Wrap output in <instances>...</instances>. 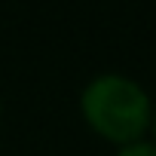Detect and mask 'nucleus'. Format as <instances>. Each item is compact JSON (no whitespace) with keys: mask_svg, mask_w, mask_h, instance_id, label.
Here are the masks:
<instances>
[{"mask_svg":"<svg viewBox=\"0 0 156 156\" xmlns=\"http://www.w3.org/2000/svg\"><path fill=\"white\" fill-rule=\"evenodd\" d=\"M80 110L86 126L116 147L141 141L153 119L147 89L126 73L95 76L80 95Z\"/></svg>","mask_w":156,"mask_h":156,"instance_id":"nucleus-1","label":"nucleus"},{"mask_svg":"<svg viewBox=\"0 0 156 156\" xmlns=\"http://www.w3.org/2000/svg\"><path fill=\"white\" fill-rule=\"evenodd\" d=\"M113 156H156V144H153V141H147V138H141V141H135V144L119 147Z\"/></svg>","mask_w":156,"mask_h":156,"instance_id":"nucleus-2","label":"nucleus"},{"mask_svg":"<svg viewBox=\"0 0 156 156\" xmlns=\"http://www.w3.org/2000/svg\"><path fill=\"white\" fill-rule=\"evenodd\" d=\"M150 129H153V144H156V110H153V119H150Z\"/></svg>","mask_w":156,"mask_h":156,"instance_id":"nucleus-3","label":"nucleus"},{"mask_svg":"<svg viewBox=\"0 0 156 156\" xmlns=\"http://www.w3.org/2000/svg\"><path fill=\"white\" fill-rule=\"evenodd\" d=\"M0 113H3V101H0Z\"/></svg>","mask_w":156,"mask_h":156,"instance_id":"nucleus-4","label":"nucleus"}]
</instances>
